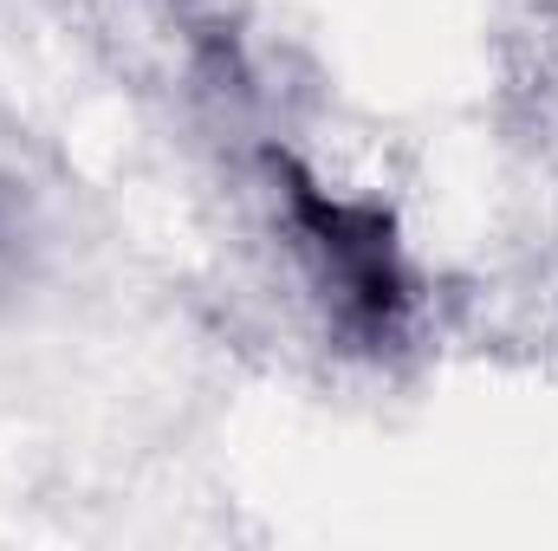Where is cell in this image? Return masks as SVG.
Listing matches in <instances>:
<instances>
[{
  "instance_id": "cell-1",
  "label": "cell",
  "mask_w": 558,
  "mask_h": 551,
  "mask_svg": "<svg viewBox=\"0 0 558 551\" xmlns=\"http://www.w3.org/2000/svg\"><path fill=\"white\" fill-rule=\"evenodd\" d=\"M286 201H292V228L305 234V247L318 260V279L338 292V311L364 331H390L403 311V260H397L390 221L364 201L325 195L305 175H292Z\"/></svg>"
}]
</instances>
